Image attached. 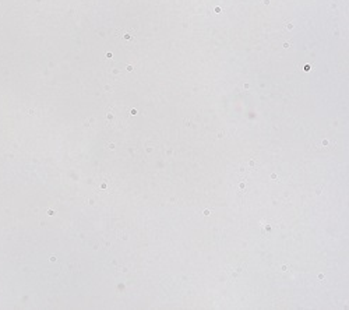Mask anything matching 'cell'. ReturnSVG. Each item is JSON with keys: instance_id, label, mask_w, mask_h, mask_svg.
Here are the masks:
<instances>
[{"instance_id": "9", "label": "cell", "mask_w": 349, "mask_h": 310, "mask_svg": "<svg viewBox=\"0 0 349 310\" xmlns=\"http://www.w3.org/2000/svg\"><path fill=\"white\" fill-rule=\"evenodd\" d=\"M108 148H109V150H115V144H113V143L108 144Z\"/></svg>"}, {"instance_id": "12", "label": "cell", "mask_w": 349, "mask_h": 310, "mask_svg": "<svg viewBox=\"0 0 349 310\" xmlns=\"http://www.w3.org/2000/svg\"><path fill=\"white\" fill-rule=\"evenodd\" d=\"M130 113H131V115H137V110H136V109H131V110H130Z\"/></svg>"}, {"instance_id": "5", "label": "cell", "mask_w": 349, "mask_h": 310, "mask_svg": "<svg viewBox=\"0 0 349 310\" xmlns=\"http://www.w3.org/2000/svg\"><path fill=\"white\" fill-rule=\"evenodd\" d=\"M321 192H323V186H317V189H316V194H317V196H320V194H321Z\"/></svg>"}, {"instance_id": "7", "label": "cell", "mask_w": 349, "mask_h": 310, "mask_svg": "<svg viewBox=\"0 0 349 310\" xmlns=\"http://www.w3.org/2000/svg\"><path fill=\"white\" fill-rule=\"evenodd\" d=\"M239 187H240V190H244V187H246V183H244V182H240V183H239Z\"/></svg>"}, {"instance_id": "8", "label": "cell", "mask_w": 349, "mask_h": 310, "mask_svg": "<svg viewBox=\"0 0 349 310\" xmlns=\"http://www.w3.org/2000/svg\"><path fill=\"white\" fill-rule=\"evenodd\" d=\"M204 215H205V217H210V215H211V210H204Z\"/></svg>"}, {"instance_id": "6", "label": "cell", "mask_w": 349, "mask_h": 310, "mask_svg": "<svg viewBox=\"0 0 349 310\" xmlns=\"http://www.w3.org/2000/svg\"><path fill=\"white\" fill-rule=\"evenodd\" d=\"M270 178H271V180H278V175H276V173H271V176H270Z\"/></svg>"}, {"instance_id": "14", "label": "cell", "mask_w": 349, "mask_h": 310, "mask_svg": "<svg viewBox=\"0 0 349 310\" xmlns=\"http://www.w3.org/2000/svg\"><path fill=\"white\" fill-rule=\"evenodd\" d=\"M282 271H288V267H286V265H282Z\"/></svg>"}, {"instance_id": "1", "label": "cell", "mask_w": 349, "mask_h": 310, "mask_svg": "<svg viewBox=\"0 0 349 310\" xmlns=\"http://www.w3.org/2000/svg\"><path fill=\"white\" fill-rule=\"evenodd\" d=\"M106 120L109 122L110 126H115V123H116V120H115V113L112 112V109L108 110V113H106Z\"/></svg>"}, {"instance_id": "2", "label": "cell", "mask_w": 349, "mask_h": 310, "mask_svg": "<svg viewBox=\"0 0 349 310\" xmlns=\"http://www.w3.org/2000/svg\"><path fill=\"white\" fill-rule=\"evenodd\" d=\"M261 232H262V235H265V233H271L272 232V226L270 225V223L261 222Z\"/></svg>"}, {"instance_id": "13", "label": "cell", "mask_w": 349, "mask_h": 310, "mask_svg": "<svg viewBox=\"0 0 349 310\" xmlns=\"http://www.w3.org/2000/svg\"><path fill=\"white\" fill-rule=\"evenodd\" d=\"M304 70H306V71H309V70H310V66H309V64H306V66H304Z\"/></svg>"}, {"instance_id": "10", "label": "cell", "mask_w": 349, "mask_h": 310, "mask_svg": "<svg viewBox=\"0 0 349 310\" xmlns=\"http://www.w3.org/2000/svg\"><path fill=\"white\" fill-rule=\"evenodd\" d=\"M216 137H218V138H222V137H224V131H219Z\"/></svg>"}, {"instance_id": "3", "label": "cell", "mask_w": 349, "mask_h": 310, "mask_svg": "<svg viewBox=\"0 0 349 310\" xmlns=\"http://www.w3.org/2000/svg\"><path fill=\"white\" fill-rule=\"evenodd\" d=\"M247 166H249L250 169H256V168H258L260 165H258V162H257L256 159H254V158H250V159L247 161Z\"/></svg>"}, {"instance_id": "4", "label": "cell", "mask_w": 349, "mask_h": 310, "mask_svg": "<svg viewBox=\"0 0 349 310\" xmlns=\"http://www.w3.org/2000/svg\"><path fill=\"white\" fill-rule=\"evenodd\" d=\"M321 145L323 147H328V145H331V141L326 138V140H323V141H321Z\"/></svg>"}, {"instance_id": "11", "label": "cell", "mask_w": 349, "mask_h": 310, "mask_svg": "<svg viewBox=\"0 0 349 310\" xmlns=\"http://www.w3.org/2000/svg\"><path fill=\"white\" fill-rule=\"evenodd\" d=\"M318 279L323 281V279H324V274H318Z\"/></svg>"}]
</instances>
